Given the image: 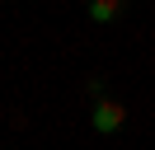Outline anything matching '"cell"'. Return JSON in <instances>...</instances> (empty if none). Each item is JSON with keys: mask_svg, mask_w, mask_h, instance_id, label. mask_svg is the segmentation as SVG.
<instances>
[{"mask_svg": "<svg viewBox=\"0 0 155 150\" xmlns=\"http://www.w3.org/2000/svg\"><path fill=\"white\" fill-rule=\"evenodd\" d=\"M89 24H117L127 14V0H89Z\"/></svg>", "mask_w": 155, "mask_h": 150, "instance_id": "2", "label": "cell"}, {"mask_svg": "<svg viewBox=\"0 0 155 150\" xmlns=\"http://www.w3.org/2000/svg\"><path fill=\"white\" fill-rule=\"evenodd\" d=\"M85 94H89V103L104 99V75H89V80H85Z\"/></svg>", "mask_w": 155, "mask_h": 150, "instance_id": "3", "label": "cell"}, {"mask_svg": "<svg viewBox=\"0 0 155 150\" xmlns=\"http://www.w3.org/2000/svg\"><path fill=\"white\" fill-rule=\"evenodd\" d=\"M127 5H132V0H127Z\"/></svg>", "mask_w": 155, "mask_h": 150, "instance_id": "4", "label": "cell"}, {"mask_svg": "<svg viewBox=\"0 0 155 150\" xmlns=\"http://www.w3.org/2000/svg\"><path fill=\"white\" fill-rule=\"evenodd\" d=\"M89 127H94L99 136H113V131L127 127V108H122L117 99H108V94H104V99L89 103Z\"/></svg>", "mask_w": 155, "mask_h": 150, "instance_id": "1", "label": "cell"}]
</instances>
